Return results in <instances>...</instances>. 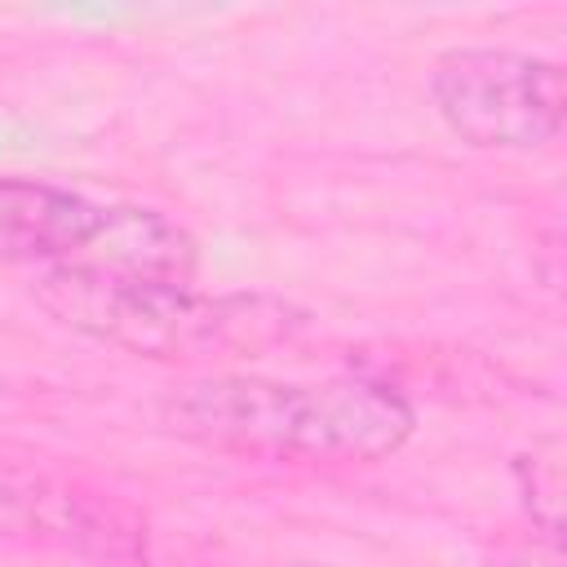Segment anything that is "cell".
<instances>
[{
  "mask_svg": "<svg viewBox=\"0 0 567 567\" xmlns=\"http://www.w3.org/2000/svg\"><path fill=\"white\" fill-rule=\"evenodd\" d=\"M173 434L275 461H381L412 434V403L368 377H204L159 403Z\"/></svg>",
  "mask_w": 567,
  "mask_h": 567,
  "instance_id": "cell-1",
  "label": "cell"
},
{
  "mask_svg": "<svg viewBox=\"0 0 567 567\" xmlns=\"http://www.w3.org/2000/svg\"><path fill=\"white\" fill-rule=\"evenodd\" d=\"M35 301L66 328L146 359H248L306 328V315L279 297L75 266L40 270Z\"/></svg>",
  "mask_w": 567,
  "mask_h": 567,
  "instance_id": "cell-2",
  "label": "cell"
},
{
  "mask_svg": "<svg viewBox=\"0 0 567 567\" xmlns=\"http://www.w3.org/2000/svg\"><path fill=\"white\" fill-rule=\"evenodd\" d=\"M0 261L190 279L195 239L155 208L102 204L66 186L0 177Z\"/></svg>",
  "mask_w": 567,
  "mask_h": 567,
  "instance_id": "cell-3",
  "label": "cell"
},
{
  "mask_svg": "<svg viewBox=\"0 0 567 567\" xmlns=\"http://www.w3.org/2000/svg\"><path fill=\"white\" fill-rule=\"evenodd\" d=\"M443 124L470 146L532 151L563 128V66L518 49H452L430 71Z\"/></svg>",
  "mask_w": 567,
  "mask_h": 567,
  "instance_id": "cell-4",
  "label": "cell"
},
{
  "mask_svg": "<svg viewBox=\"0 0 567 567\" xmlns=\"http://www.w3.org/2000/svg\"><path fill=\"white\" fill-rule=\"evenodd\" d=\"M0 540L58 545L106 563L146 554V523L124 501L0 461Z\"/></svg>",
  "mask_w": 567,
  "mask_h": 567,
  "instance_id": "cell-5",
  "label": "cell"
}]
</instances>
